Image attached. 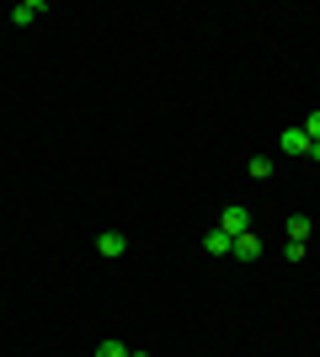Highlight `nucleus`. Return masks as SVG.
I'll list each match as a JSON object with an SVG mask.
<instances>
[{"label":"nucleus","instance_id":"1","mask_svg":"<svg viewBox=\"0 0 320 357\" xmlns=\"http://www.w3.org/2000/svg\"><path fill=\"white\" fill-rule=\"evenodd\" d=\"M213 229H224L229 240H241V235H251V213H245V203H229L224 213H219V224Z\"/></svg>","mask_w":320,"mask_h":357},{"label":"nucleus","instance_id":"2","mask_svg":"<svg viewBox=\"0 0 320 357\" xmlns=\"http://www.w3.org/2000/svg\"><path fill=\"white\" fill-rule=\"evenodd\" d=\"M277 144H283V155H310V134H305V128H299V123H289Z\"/></svg>","mask_w":320,"mask_h":357},{"label":"nucleus","instance_id":"3","mask_svg":"<svg viewBox=\"0 0 320 357\" xmlns=\"http://www.w3.org/2000/svg\"><path fill=\"white\" fill-rule=\"evenodd\" d=\"M43 11H48L43 0H16V6H11V22H16V27H32Z\"/></svg>","mask_w":320,"mask_h":357},{"label":"nucleus","instance_id":"4","mask_svg":"<svg viewBox=\"0 0 320 357\" xmlns=\"http://www.w3.org/2000/svg\"><path fill=\"white\" fill-rule=\"evenodd\" d=\"M229 256H235V261H261V235H241L229 245Z\"/></svg>","mask_w":320,"mask_h":357},{"label":"nucleus","instance_id":"5","mask_svg":"<svg viewBox=\"0 0 320 357\" xmlns=\"http://www.w3.org/2000/svg\"><path fill=\"white\" fill-rule=\"evenodd\" d=\"M96 251H102V256H123V251H128V240H123L118 229H107V235H96Z\"/></svg>","mask_w":320,"mask_h":357},{"label":"nucleus","instance_id":"6","mask_svg":"<svg viewBox=\"0 0 320 357\" xmlns=\"http://www.w3.org/2000/svg\"><path fill=\"white\" fill-rule=\"evenodd\" d=\"M310 229H315L310 213H294V219H289V240H294V245H310Z\"/></svg>","mask_w":320,"mask_h":357},{"label":"nucleus","instance_id":"7","mask_svg":"<svg viewBox=\"0 0 320 357\" xmlns=\"http://www.w3.org/2000/svg\"><path fill=\"white\" fill-rule=\"evenodd\" d=\"M229 245H235V240H229L224 229H208V235H203V251L208 256H229Z\"/></svg>","mask_w":320,"mask_h":357},{"label":"nucleus","instance_id":"8","mask_svg":"<svg viewBox=\"0 0 320 357\" xmlns=\"http://www.w3.org/2000/svg\"><path fill=\"white\" fill-rule=\"evenodd\" d=\"M245 171H251L257 181H267V176H273V160H267V155H251V165H245Z\"/></svg>","mask_w":320,"mask_h":357},{"label":"nucleus","instance_id":"9","mask_svg":"<svg viewBox=\"0 0 320 357\" xmlns=\"http://www.w3.org/2000/svg\"><path fill=\"white\" fill-rule=\"evenodd\" d=\"M128 352H134V347H123V342H102L91 357H128Z\"/></svg>","mask_w":320,"mask_h":357},{"label":"nucleus","instance_id":"10","mask_svg":"<svg viewBox=\"0 0 320 357\" xmlns=\"http://www.w3.org/2000/svg\"><path fill=\"white\" fill-rule=\"evenodd\" d=\"M299 128H305V134H310V144H320V107H315V112H310L305 123H299Z\"/></svg>","mask_w":320,"mask_h":357},{"label":"nucleus","instance_id":"11","mask_svg":"<svg viewBox=\"0 0 320 357\" xmlns=\"http://www.w3.org/2000/svg\"><path fill=\"white\" fill-rule=\"evenodd\" d=\"M310 160H320V144H310Z\"/></svg>","mask_w":320,"mask_h":357},{"label":"nucleus","instance_id":"12","mask_svg":"<svg viewBox=\"0 0 320 357\" xmlns=\"http://www.w3.org/2000/svg\"><path fill=\"white\" fill-rule=\"evenodd\" d=\"M128 357H150V352H128Z\"/></svg>","mask_w":320,"mask_h":357}]
</instances>
